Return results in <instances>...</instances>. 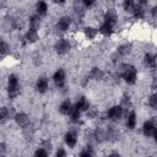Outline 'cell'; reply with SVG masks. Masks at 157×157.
Segmentation results:
<instances>
[{"instance_id":"obj_1","label":"cell","mask_w":157,"mask_h":157,"mask_svg":"<svg viewBox=\"0 0 157 157\" xmlns=\"http://www.w3.org/2000/svg\"><path fill=\"white\" fill-rule=\"evenodd\" d=\"M118 75L128 85H135L136 81H137V69L131 64H126V63L119 64Z\"/></svg>"},{"instance_id":"obj_2","label":"cell","mask_w":157,"mask_h":157,"mask_svg":"<svg viewBox=\"0 0 157 157\" xmlns=\"http://www.w3.org/2000/svg\"><path fill=\"white\" fill-rule=\"evenodd\" d=\"M7 94L10 99L16 98L21 93V86H20V78L16 74H10L7 77Z\"/></svg>"},{"instance_id":"obj_3","label":"cell","mask_w":157,"mask_h":157,"mask_svg":"<svg viewBox=\"0 0 157 157\" xmlns=\"http://www.w3.org/2000/svg\"><path fill=\"white\" fill-rule=\"evenodd\" d=\"M125 110L123 109V107L120 104H114L112 105L110 108H108L105 115H107V119L110 120V121H118L123 118Z\"/></svg>"},{"instance_id":"obj_4","label":"cell","mask_w":157,"mask_h":157,"mask_svg":"<svg viewBox=\"0 0 157 157\" xmlns=\"http://www.w3.org/2000/svg\"><path fill=\"white\" fill-rule=\"evenodd\" d=\"M157 129V117H152L151 119L146 120L142 124V135L145 137H152L155 134V130Z\"/></svg>"},{"instance_id":"obj_5","label":"cell","mask_w":157,"mask_h":157,"mask_svg":"<svg viewBox=\"0 0 157 157\" xmlns=\"http://www.w3.org/2000/svg\"><path fill=\"white\" fill-rule=\"evenodd\" d=\"M71 43L67 38H59L54 44V50L58 55H65L70 52Z\"/></svg>"},{"instance_id":"obj_6","label":"cell","mask_w":157,"mask_h":157,"mask_svg":"<svg viewBox=\"0 0 157 157\" xmlns=\"http://www.w3.org/2000/svg\"><path fill=\"white\" fill-rule=\"evenodd\" d=\"M53 82L55 85L56 88H63L65 87V83H66V72L64 69L59 67L58 70H55V72L53 74Z\"/></svg>"},{"instance_id":"obj_7","label":"cell","mask_w":157,"mask_h":157,"mask_svg":"<svg viewBox=\"0 0 157 157\" xmlns=\"http://www.w3.org/2000/svg\"><path fill=\"white\" fill-rule=\"evenodd\" d=\"M64 142L69 148H74L77 145V131L76 130H69L64 135Z\"/></svg>"},{"instance_id":"obj_8","label":"cell","mask_w":157,"mask_h":157,"mask_svg":"<svg viewBox=\"0 0 157 157\" xmlns=\"http://www.w3.org/2000/svg\"><path fill=\"white\" fill-rule=\"evenodd\" d=\"M49 90V80L47 76H39L36 81V91L40 94H44Z\"/></svg>"},{"instance_id":"obj_9","label":"cell","mask_w":157,"mask_h":157,"mask_svg":"<svg viewBox=\"0 0 157 157\" xmlns=\"http://www.w3.org/2000/svg\"><path fill=\"white\" fill-rule=\"evenodd\" d=\"M72 25V18L70 16H61L56 22V29L59 32H66Z\"/></svg>"},{"instance_id":"obj_10","label":"cell","mask_w":157,"mask_h":157,"mask_svg":"<svg viewBox=\"0 0 157 157\" xmlns=\"http://www.w3.org/2000/svg\"><path fill=\"white\" fill-rule=\"evenodd\" d=\"M142 63L146 67L151 70H157V55L152 53H146L142 58Z\"/></svg>"},{"instance_id":"obj_11","label":"cell","mask_w":157,"mask_h":157,"mask_svg":"<svg viewBox=\"0 0 157 157\" xmlns=\"http://www.w3.org/2000/svg\"><path fill=\"white\" fill-rule=\"evenodd\" d=\"M118 18H119V16H118V12H117V10L114 7L108 9L104 12V16H103V21L108 22V23H110L113 26H115L118 23Z\"/></svg>"},{"instance_id":"obj_12","label":"cell","mask_w":157,"mask_h":157,"mask_svg":"<svg viewBox=\"0 0 157 157\" xmlns=\"http://www.w3.org/2000/svg\"><path fill=\"white\" fill-rule=\"evenodd\" d=\"M74 107H75L76 110H78V112L82 113V112H88L91 105H90L88 99H87L85 96H80V97H77V99H76Z\"/></svg>"},{"instance_id":"obj_13","label":"cell","mask_w":157,"mask_h":157,"mask_svg":"<svg viewBox=\"0 0 157 157\" xmlns=\"http://www.w3.org/2000/svg\"><path fill=\"white\" fill-rule=\"evenodd\" d=\"M15 121H16V124L20 126V128H22V129H26V128H28L29 126V123H31V119H29V117L26 114V113H23V112H20V113H16V115H15Z\"/></svg>"},{"instance_id":"obj_14","label":"cell","mask_w":157,"mask_h":157,"mask_svg":"<svg viewBox=\"0 0 157 157\" xmlns=\"http://www.w3.org/2000/svg\"><path fill=\"white\" fill-rule=\"evenodd\" d=\"M74 109H75V107H74V104L71 103L70 99H64V101L59 104V107H58L59 113L63 114V115H67V117L72 113Z\"/></svg>"},{"instance_id":"obj_15","label":"cell","mask_w":157,"mask_h":157,"mask_svg":"<svg viewBox=\"0 0 157 157\" xmlns=\"http://www.w3.org/2000/svg\"><path fill=\"white\" fill-rule=\"evenodd\" d=\"M23 39H25V43L33 44V43L38 42V39H39V33H38V31H36V29L28 28V29L25 32V34H23Z\"/></svg>"},{"instance_id":"obj_16","label":"cell","mask_w":157,"mask_h":157,"mask_svg":"<svg viewBox=\"0 0 157 157\" xmlns=\"http://www.w3.org/2000/svg\"><path fill=\"white\" fill-rule=\"evenodd\" d=\"M98 33L103 37H110L113 33H114V26L108 23V22H102L99 28H98Z\"/></svg>"},{"instance_id":"obj_17","label":"cell","mask_w":157,"mask_h":157,"mask_svg":"<svg viewBox=\"0 0 157 157\" xmlns=\"http://www.w3.org/2000/svg\"><path fill=\"white\" fill-rule=\"evenodd\" d=\"M126 128L129 130H134L136 128V124H137V115H136V112L135 110H130L128 114H126Z\"/></svg>"},{"instance_id":"obj_18","label":"cell","mask_w":157,"mask_h":157,"mask_svg":"<svg viewBox=\"0 0 157 157\" xmlns=\"http://www.w3.org/2000/svg\"><path fill=\"white\" fill-rule=\"evenodd\" d=\"M28 25H29V28L38 31L42 27V17L39 15H37V13L31 15L28 17Z\"/></svg>"},{"instance_id":"obj_19","label":"cell","mask_w":157,"mask_h":157,"mask_svg":"<svg viewBox=\"0 0 157 157\" xmlns=\"http://www.w3.org/2000/svg\"><path fill=\"white\" fill-rule=\"evenodd\" d=\"M131 52H132V45H131V43H123V44H120V45L117 48V52H115V53H117L120 58H123V56L129 55Z\"/></svg>"},{"instance_id":"obj_20","label":"cell","mask_w":157,"mask_h":157,"mask_svg":"<svg viewBox=\"0 0 157 157\" xmlns=\"http://www.w3.org/2000/svg\"><path fill=\"white\" fill-rule=\"evenodd\" d=\"M36 13L42 16H45L48 13V4L45 1H37L36 2Z\"/></svg>"},{"instance_id":"obj_21","label":"cell","mask_w":157,"mask_h":157,"mask_svg":"<svg viewBox=\"0 0 157 157\" xmlns=\"http://www.w3.org/2000/svg\"><path fill=\"white\" fill-rule=\"evenodd\" d=\"M15 115H16V113L13 112L12 108L11 109H9L7 107H1L0 108V119H1V121H5L9 118H15Z\"/></svg>"},{"instance_id":"obj_22","label":"cell","mask_w":157,"mask_h":157,"mask_svg":"<svg viewBox=\"0 0 157 157\" xmlns=\"http://www.w3.org/2000/svg\"><path fill=\"white\" fill-rule=\"evenodd\" d=\"M104 75H105V72L102 70V69H99V67H97V66H94V67H92L91 69V71H90V74H88V76L92 78V80H102L103 77H104Z\"/></svg>"},{"instance_id":"obj_23","label":"cell","mask_w":157,"mask_h":157,"mask_svg":"<svg viewBox=\"0 0 157 157\" xmlns=\"http://www.w3.org/2000/svg\"><path fill=\"white\" fill-rule=\"evenodd\" d=\"M145 15H146V10H145V7L140 6V5L136 2V6H135V9H134L131 16H132L135 20H142V18L145 17Z\"/></svg>"},{"instance_id":"obj_24","label":"cell","mask_w":157,"mask_h":157,"mask_svg":"<svg viewBox=\"0 0 157 157\" xmlns=\"http://www.w3.org/2000/svg\"><path fill=\"white\" fill-rule=\"evenodd\" d=\"M83 34H85V37H86L87 39L92 40V39H94V38L97 37V34H98V28H94V27H91V26H86V27L83 28Z\"/></svg>"},{"instance_id":"obj_25","label":"cell","mask_w":157,"mask_h":157,"mask_svg":"<svg viewBox=\"0 0 157 157\" xmlns=\"http://www.w3.org/2000/svg\"><path fill=\"white\" fill-rule=\"evenodd\" d=\"M120 105L123 107L124 110H128V109H130V108L132 107L131 98H130V96H129L128 93H124V94L121 96V98H120Z\"/></svg>"},{"instance_id":"obj_26","label":"cell","mask_w":157,"mask_h":157,"mask_svg":"<svg viewBox=\"0 0 157 157\" xmlns=\"http://www.w3.org/2000/svg\"><path fill=\"white\" fill-rule=\"evenodd\" d=\"M135 6H136V1H132V0H124V1L121 2V7H123V10H124L125 12L130 13V15L132 13Z\"/></svg>"},{"instance_id":"obj_27","label":"cell","mask_w":157,"mask_h":157,"mask_svg":"<svg viewBox=\"0 0 157 157\" xmlns=\"http://www.w3.org/2000/svg\"><path fill=\"white\" fill-rule=\"evenodd\" d=\"M78 157H93V150H92V146H91V145L85 146V147L80 151Z\"/></svg>"},{"instance_id":"obj_28","label":"cell","mask_w":157,"mask_h":157,"mask_svg":"<svg viewBox=\"0 0 157 157\" xmlns=\"http://www.w3.org/2000/svg\"><path fill=\"white\" fill-rule=\"evenodd\" d=\"M147 103H148L150 108H152L153 110H157V91L153 92L152 94H150Z\"/></svg>"},{"instance_id":"obj_29","label":"cell","mask_w":157,"mask_h":157,"mask_svg":"<svg viewBox=\"0 0 157 157\" xmlns=\"http://www.w3.org/2000/svg\"><path fill=\"white\" fill-rule=\"evenodd\" d=\"M69 118H70V121H71V123H74V124H78V121L81 120V112L74 109L72 113L69 115Z\"/></svg>"},{"instance_id":"obj_30","label":"cell","mask_w":157,"mask_h":157,"mask_svg":"<svg viewBox=\"0 0 157 157\" xmlns=\"http://www.w3.org/2000/svg\"><path fill=\"white\" fill-rule=\"evenodd\" d=\"M33 157H49V151H47L43 147H39V148H37L34 151Z\"/></svg>"},{"instance_id":"obj_31","label":"cell","mask_w":157,"mask_h":157,"mask_svg":"<svg viewBox=\"0 0 157 157\" xmlns=\"http://www.w3.org/2000/svg\"><path fill=\"white\" fill-rule=\"evenodd\" d=\"M9 49H10L9 44L2 39V40H1V43H0V53H1V55H2V56H5V55L7 54V52H9Z\"/></svg>"},{"instance_id":"obj_32","label":"cell","mask_w":157,"mask_h":157,"mask_svg":"<svg viewBox=\"0 0 157 157\" xmlns=\"http://www.w3.org/2000/svg\"><path fill=\"white\" fill-rule=\"evenodd\" d=\"M94 5V1L93 0H82L81 1V6L86 10V9H91L92 6Z\"/></svg>"},{"instance_id":"obj_33","label":"cell","mask_w":157,"mask_h":157,"mask_svg":"<svg viewBox=\"0 0 157 157\" xmlns=\"http://www.w3.org/2000/svg\"><path fill=\"white\" fill-rule=\"evenodd\" d=\"M66 150L64 147H58L55 151V157H66Z\"/></svg>"},{"instance_id":"obj_34","label":"cell","mask_w":157,"mask_h":157,"mask_svg":"<svg viewBox=\"0 0 157 157\" xmlns=\"http://www.w3.org/2000/svg\"><path fill=\"white\" fill-rule=\"evenodd\" d=\"M150 15H151L153 18H157V4L153 5V6L150 9Z\"/></svg>"},{"instance_id":"obj_35","label":"cell","mask_w":157,"mask_h":157,"mask_svg":"<svg viewBox=\"0 0 157 157\" xmlns=\"http://www.w3.org/2000/svg\"><path fill=\"white\" fill-rule=\"evenodd\" d=\"M5 152H6V145L5 142L0 144V157H5Z\"/></svg>"},{"instance_id":"obj_36","label":"cell","mask_w":157,"mask_h":157,"mask_svg":"<svg viewBox=\"0 0 157 157\" xmlns=\"http://www.w3.org/2000/svg\"><path fill=\"white\" fill-rule=\"evenodd\" d=\"M42 147L45 148L47 151H50V150H52V144H50L49 141H43V142H42Z\"/></svg>"},{"instance_id":"obj_37","label":"cell","mask_w":157,"mask_h":157,"mask_svg":"<svg viewBox=\"0 0 157 157\" xmlns=\"http://www.w3.org/2000/svg\"><path fill=\"white\" fill-rule=\"evenodd\" d=\"M107 157H121V155L119 153V152H115V151H113V152H110Z\"/></svg>"},{"instance_id":"obj_38","label":"cell","mask_w":157,"mask_h":157,"mask_svg":"<svg viewBox=\"0 0 157 157\" xmlns=\"http://www.w3.org/2000/svg\"><path fill=\"white\" fill-rule=\"evenodd\" d=\"M152 137H153V141L157 144V129L155 130V134H153V136H152Z\"/></svg>"}]
</instances>
